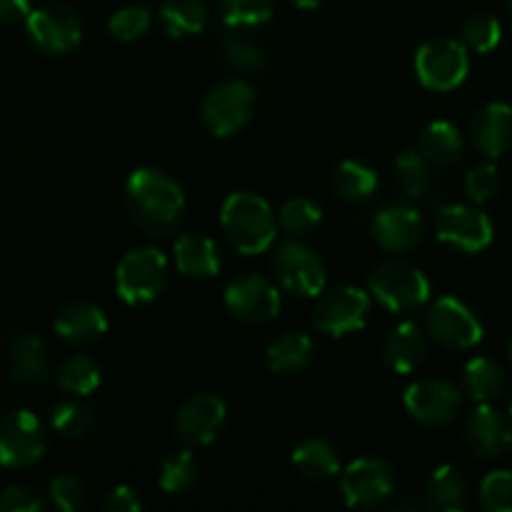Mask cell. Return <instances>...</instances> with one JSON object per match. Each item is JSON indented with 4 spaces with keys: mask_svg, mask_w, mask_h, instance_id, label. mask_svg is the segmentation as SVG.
Returning a JSON list of instances; mask_svg holds the SVG:
<instances>
[{
    "mask_svg": "<svg viewBox=\"0 0 512 512\" xmlns=\"http://www.w3.org/2000/svg\"><path fill=\"white\" fill-rule=\"evenodd\" d=\"M290 3H293L295 8L313 10V8H318V5H323V0H290Z\"/></svg>",
    "mask_w": 512,
    "mask_h": 512,
    "instance_id": "cell-46",
    "label": "cell"
},
{
    "mask_svg": "<svg viewBox=\"0 0 512 512\" xmlns=\"http://www.w3.org/2000/svg\"><path fill=\"white\" fill-rule=\"evenodd\" d=\"M218 13L230 28H255L273 18V0H218Z\"/></svg>",
    "mask_w": 512,
    "mask_h": 512,
    "instance_id": "cell-36",
    "label": "cell"
},
{
    "mask_svg": "<svg viewBox=\"0 0 512 512\" xmlns=\"http://www.w3.org/2000/svg\"><path fill=\"white\" fill-rule=\"evenodd\" d=\"M370 233L375 243L388 253H410L423 243V215L408 203H385L370 220Z\"/></svg>",
    "mask_w": 512,
    "mask_h": 512,
    "instance_id": "cell-16",
    "label": "cell"
},
{
    "mask_svg": "<svg viewBox=\"0 0 512 512\" xmlns=\"http://www.w3.org/2000/svg\"><path fill=\"white\" fill-rule=\"evenodd\" d=\"M313 360V340L305 333H283L268 348V365L278 375L303 373Z\"/></svg>",
    "mask_w": 512,
    "mask_h": 512,
    "instance_id": "cell-28",
    "label": "cell"
},
{
    "mask_svg": "<svg viewBox=\"0 0 512 512\" xmlns=\"http://www.w3.org/2000/svg\"><path fill=\"white\" fill-rule=\"evenodd\" d=\"M508 358H510V363H512V338H510V343H508Z\"/></svg>",
    "mask_w": 512,
    "mask_h": 512,
    "instance_id": "cell-48",
    "label": "cell"
},
{
    "mask_svg": "<svg viewBox=\"0 0 512 512\" xmlns=\"http://www.w3.org/2000/svg\"><path fill=\"white\" fill-rule=\"evenodd\" d=\"M25 30L33 48L43 55H65L75 50L83 38V23L78 13L63 3H48L35 8L25 20Z\"/></svg>",
    "mask_w": 512,
    "mask_h": 512,
    "instance_id": "cell-10",
    "label": "cell"
},
{
    "mask_svg": "<svg viewBox=\"0 0 512 512\" xmlns=\"http://www.w3.org/2000/svg\"><path fill=\"white\" fill-rule=\"evenodd\" d=\"M170 265L158 248H135L115 268V290L128 305H145L160 298L168 285Z\"/></svg>",
    "mask_w": 512,
    "mask_h": 512,
    "instance_id": "cell-3",
    "label": "cell"
},
{
    "mask_svg": "<svg viewBox=\"0 0 512 512\" xmlns=\"http://www.w3.org/2000/svg\"><path fill=\"white\" fill-rule=\"evenodd\" d=\"M53 328L58 338L68 345L88 348L108 333V318L98 305L88 303V300H73L55 313Z\"/></svg>",
    "mask_w": 512,
    "mask_h": 512,
    "instance_id": "cell-20",
    "label": "cell"
},
{
    "mask_svg": "<svg viewBox=\"0 0 512 512\" xmlns=\"http://www.w3.org/2000/svg\"><path fill=\"white\" fill-rule=\"evenodd\" d=\"M428 355V340L420 325L400 323L385 335L383 340V358L395 373L408 375L423 365Z\"/></svg>",
    "mask_w": 512,
    "mask_h": 512,
    "instance_id": "cell-22",
    "label": "cell"
},
{
    "mask_svg": "<svg viewBox=\"0 0 512 512\" xmlns=\"http://www.w3.org/2000/svg\"><path fill=\"white\" fill-rule=\"evenodd\" d=\"M505 10H508V15L512 18V0H505Z\"/></svg>",
    "mask_w": 512,
    "mask_h": 512,
    "instance_id": "cell-47",
    "label": "cell"
},
{
    "mask_svg": "<svg viewBox=\"0 0 512 512\" xmlns=\"http://www.w3.org/2000/svg\"><path fill=\"white\" fill-rule=\"evenodd\" d=\"M228 420V408L223 400L213 393H198L180 405L175 415V435L190 448L210 445L225 428Z\"/></svg>",
    "mask_w": 512,
    "mask_h": 512,
    "instance_id": "cell-17",
    "label": "cell"
},
{
    "mask_svg": "<svg viewBox=\"0 0 512 512\" xmlns=\"http://www.w3.org/2000/svg\"><path fill=\"white\" fill-rule=\"evenodd\" d=\"M500 35L503 30H500L498 18L488 13H473L460 28V43L473 53H490L493 48H498Z\"/></svg>",
    "mask_w": 512,
    "mask_h": 512,
    "instance_id": "cell-38",
    "label": "cell"
},
{
    "mask_svg": "<svg viewBox=\"0 0 512 512\" xmlns=\"http://www.w3.org/2000/svg\"><path fill=\"white\" fill-rule=\"evenodd\" d=\"M158 18L170 38H193L208 25V5L203 0H163Z\"/></svg>",
    "mask_w": 512,
    "mask_h": 512,
    "instance_id": "cell-27",
    "label": "cell"
},
{
    "mask_svg": "<svg viewBox=\"0 0 512 512\" xmlns=\"http://www.w3.org/2000/svg\"><path fill=\"white\" fill-rule=\"evenodd\" d=\"M370 293L393 313H413L428 303L430 283L413 263L385 260L370 273Z\"/></svg>",
    "mask_w": 512,
    "mask_h": 512,
    "instance_id": "cell-5",
    "label": "cell"
},
{
    "mask_svg": "<svg viewBox=\"0 0 512 512\" xmlns=\"http://www.w3.org/2000/svg\"><path fill=\"white\" fill-rule=\"evenodd\" d=\"M200 463L190 450H175L160 465V488L170 495H183L198 483Z\"/></svg>",
    "mask_w": 512,
    "mask_h": 512,
    "instance_id": "cell-34",
    "label": "cell"
},
{
    "mask_svg": "<svg viewBox=\"0 0 512 512\" xmlns=\"http://www.w3.org/2000/svg\"><path fill=\"white\" fill-rule=\"evenodd\" d=\"M505 390V373L493 358H473L463 370V393L475 403H493Z\"/></svg>",
    "mask_w": 512,
    "mask_h": 512,
    "instance_id": "cell-30",
    "label": "cell"
},
{
    "mask_svg": "<svg viewBox=\"0 0 512 512\" xmlns=\"http://www.w3.org/2000/svg\"><path fill=\"white\" fill-rule=\"evenodd\" d=\"M510 415H512V393H510Z\"/></svg>",
    "mask_w": 512,
    "mask_h": 512,
    "instance_id": "cell-49",
    "label": "cell"
},
{
    "mask_svg": "<svg viewBox=\"0 0 512 512\" xmlns=\"http://www.w3.org/2000/svg\"><path fill=\"white\" fill-rule=\"evenodd\" d=\"M425 330L438 345L448 350H470L483 340V323L468 303L458 298L435 300L425 313Z\"/></svg>",
    "mask_w": 512,
    "mask_h": 512,
    "instance_id": "cell-6",
    "label": "cell"
},
{
    "mask_svg": "<svg viewBox=\"0 0 512 512\" xmlns=\"http://www.w3.org/2000/svg\"><path fill=\"white\" fill-rule=\"evenodd\" d=\"M220 225H223L228 243L243 255L265 253L278 233V220H275L268 200L248 193V190H240V193L225 198L223 210H220Z\"/></svg>",
    "mask_w": 512,
    "mask_h": 512,
    "instance_id": "cell-2",
    "label": "cell"
},
{
    "mask_svg": "<svg viewBox=\"0 0 512 512\" xmlns=\"http://www.w3.org/2000/svg\"><path fill=\"white\" fill-rule=\"evenodd\" d=\"M43 508V495L30 485H8L0 493V512H40Z\"/></svg>",
    "mask_w": 512,
    "mask_h": 512,
    "instance_id": "cell-43",
    "label": "cell"
},
{
    "mask_svg": "<svg viewBox=\"0 0 512 512\" xmlns=\"http://www.w3.org/2000/svg\"><path fill=\"white\" fill-rule=\"evenodd\" d=\"M423 500L433 512H463L470 508V485L455 465H440L425 483Z\"/></svg>",
    "mask_w": 512,
    "mask_h": 512,
    "instance_id": "cell-23",
    "label": "cell"
},
{
    "mask_svg": "<svg viewBox=\"0 0 512 512\" xmlns=\"http://www.w3.org/2000/svg\"><path fill=\"white\" fill-rule=\"evenodd\" d=\"M370 315V295L353 285H338L323 290L313 310V325L330 338L358 333L365 328Z\"/></svg>",
    "mask_w": 512,
    "mask_h": 512,
    "instance_id": "cell-9",
    "label": "cell"
},
{
    "mask_svg": "<svg viewBox=\"0 0 512 512\" xmlns=\"http://www.w3.org/2000/svg\"><path fill=\"white\" fill-rule=\"evenodd\" d=\"M333 190L348 203H363L378 190V173L358 160H343L333 170Z\"/></svg>",
    "mask_w": 512,
    "mask_h": 512,
    "instance_id": "cell-31",
    "label": "cell"
},
{
    "mask_svg": "<svg viewBox=\"0 0 512 512\" xmlns=\"http://www.w3.org/2000/svg\"><path fill=\"white\" fill-rule=\"evenodd\" d=\"M50 428L70 443H80V440L93 438L98 430V413L90 405L80 403V400H63L53 408L50 415Z\"/></svg>",
    "mask_w": 512,
    "mask_h": 512,
    "instance_id": "cell-29",
    "label": "cell"
},
{
    "mask_svg": "<svg viewBox=\"0 0 512 512\" xmlns=\"http://www.w3.org/2000/svg\"><path fill=\"white\" fill-rule=\"evenodd\" d=\"M48 498L53 503L55 510H63V512H78L85 505V485L83 480L75 478V475L63 473V475H55L50 480V488H48Z\"/></svg>",
    "mask_w": 512,
    "mask_h": 512,
    "instance_id": "cell-41",
    "label": "cell"
},
{
    "mask_svg": "<svg viewBox=\"0 0 512 512\" xmlns=\"http://www.w3.org/2000/svg\"><path fill=\"white\" fill-rule=\"evenodd\" d=\"M278 225L290 238H305L320 225V208L308 198H290L278 213Z\"/></svg>",
    "mask_w": 512,
    "mask_h": 512,
    "instance_id": "cell-37",
    "label": "cell"
},
{
    "mask_svg": "<svg viewBox=\"0 0 512 512\" xmlns=\"http://www.w3.org/2000/svg\"><path fill=\"white\" fill-rule=\"evenodd\" d=\"M293 465L305 480L323 483L340 473V455L330 440L325 438H305L293 450Z\"/></svg>",
    "mask_w": 512,
    "mask_h": 512,
    "instance_id": "cell-26",
    "label": "cell"
},
{
    "mask_svg": "<svg viewBox=\"0 0 512 512\" xmlns=\"http://www.w3.org/2000/svg\"><path fill=\"white\" fill-rule=\"evenodd\" d=\"M460 408H463L460 390L448 380L425 378L405 390V410L425 428H445L455 423Z\"/></svg>",
    "mask_w": 512,
    "mask_h": 512,
    "instance_id": "cell-14",
    "label": "cell"
},
{
    "mask_svg": "<svg viewBox=\"0 0 512 512\" xmlns=\"http://www.w3.org/2000/svg\"><path fill=\"white\" fill-rule=\"evenodd\" d=\"M33 13V0H0V23H20Z\"/></svg>",
    "mask_w": 512,
    "mask_h": 512,
    "instance_id": "cell-45",
    "label": "cell"
},
{
    "mask_svg": "<svg viewBox=\"0 0 512 512\" xmlns=\"http://www.w3.org/2000/svg\"><path fill=\"white\" fill-rule=\"evenodd\" d=\"M255 113V90L245 80H223L200 103V120L215 138H230L250 123Z\"/></svg>",
    "mask_w": 512,
    "mask_h": 512,
    "instance_id": "cell-4",
    "label": "cell"
},
{
    "mask_svg": "<svg viewBox=\"0 0 512 512\" xmlns=\"http://www.w3.org/2000/svg\"><path fill=\"white\" fill-rule=\"evenodd\" d=\"M440 243L460 253H480L493 243V223L475 205H445L435 218Z\"/></svg>",
    "mask_w": 512,
    "mask_h": 512,
    "instance_id": "cell-15",
    "label": "cell"
},
{
    "mask_svg": "<svg viewBox=\"0 0 512 512\" xmlns=\"http://www.w3.org/2000/svg\"><path fill=\"white\" fill-rule=\"evenodd\" d=\"M418 150L423 153V158L430 165H438V168H450V165H458L463 160L465 143L463 135L458 133L453 123H445V120H435L428 128L420 133L418 138Z\"/></svg>",
    "mask_w": 512,
    "mask_h": 512,
    "instance_id": "cell-25",
    "label": "cell"
},
{
    "mask_svg": "<svg viewBox=\"0 0 512 512\" xmlns=\"http://www.w3.org/2000/svg\"><path fill=\"white\" fill-rule=\"evenodd\" d=\"M463 440L475 458L495 460L503 458L512 448V423L508 415L500 413L490 403H480L468 415L463 428Z\"/></svg>",
    "mask_w": 512,
    "mask_h": 512,
    "instance_id": "cell-18",
    "label": "cell"
},
{
    "mask_svg": "<svg viewBox=\"0 0 512 512\" xmlns=\"http://www.w3.org/2000/svg\"><path fill=\"white\" fill-rule=\"evenodd\" d=\"M10 378L18 385H45L53 378V365L45 343L28 328H13L5 338Z\"/></svg>",
    "mask_w": 512,
    "mask_h": 512,
    "instance_id": "cell-19",
    "label": "cell"
},
{
    "mask_svg": "<svg viewBox=\"0 0 512 512\" xmlns=\"http://www.w3.org/2000/svg\"><path fill=\"white\" fill-rule=\"evenodd\" d=\"M470 143L488 160L500 158L512 145V108L505 103H488L470 120Z\"/></svg>",
    "mask_w": 512,
    "mask_h": 512,
    "instance_id": "cell-21",
    "label": "cell"
},
{
    "mask_svg": "<svg viewBox=\"0 0 512 512\" xmlns=\"http://www.w3.org/2000/svg\"><path fill=\"white\" fill-rule=\"evenodd\" d=\"M175 268L188 278H213L220 273V253L203 233H185L175 240Z\"/></svg>",
    "mask_w": 512,
    "mask_h": 512,
    "instance_id": "cell-24",
    "label": "cell"
},
{
    "mask_svg": "<svg viewBox=\"0 0 512 512\" xmlns=\"http://www.w3.org/2000/svg\"><path fill=\"white\" fill-rule=\"evenodd\" d=\"M60 390L75 395V398H85V395L95 393L100 388V365L95 363L90 355H73V358L65 360L63 365L55 373Z\"/></svg>",
    "mask_w": 512,
    "mask_h": 512,
    "instance_id": "cell-32",
    "label": "cell"
},
{
    "mask_svg": "<svg viewBox=\"0 0 512 512\" xmlns=\"http://www.w3.org/2000/svg\"><path fill=\"white\" fill-rule=\"evenodd\" d=\"M220 55H223V60L230 68L245 70V73H258V70H263L268 65L265 50L253 38L240 33V28H233L230 33L223 35V40H220Z\"/></svg>",
    "mask_w": 512,
    "mask_h": 512,
    "instance_id": "cell-33",
    "label": "cell"
},
{
    "mask_svg": "<svg viewBox=\"0 0 512 512\" xmlns=\"http://www.w3.org/2000/svg\"><path fill=\"white\" fill-rule=\"evenodd\" d=\"M105 512H140L143 510V500L138 498L130 485H118V488L110 490L103 500Z\"/></svg>",
    "mask_w": 512,
    "mask_h": 512,
    "instance_id": "cell-44",
    "label": "cell"
},
{
    "mask_svg": "<svg viewBox=\"0 0 512 512\" xmlns=\"http://www.w3.org/2000/svg\"><path fill=\"white\" fill-rule=\"evenodd\" d=\"M480 505L488 512H512V473L495 470L480 483Z\"/></svg>",
    "mask_w": 512,
    "mask_h": 512,
    "instance_id": "cell-40",
    "label": "cell"
},
{
    "mask_svg": "<svg viewBox=\"0 0 512 512\" xmlns=\"http://www.w3.org/2000/svg\"><path fill=\"white\" fill-rule=\"evenodd\" d=\"M395 183L408 198H423L433 185L430 163L420 150H405L395 158Z\"/></svg>",
    "mask_w": 512,
    "mask_h": 512,
    "instance_id": "cell-35",
    "label": "cell"
},
{
    "mask_svg": "<svg viewBox=\"0 0 512 512\" xmlns=\"http://www.w3.org/2000/svg\"><path fill=\"white\" fill-rule=\"evenodd\" d=\"M395 490V473L385 460L360 458L343 470L340 493L348 508L370 510L383 505Z\"/></svg>",
    "mask_w": 512,
    "mask_h": 512,
    "instance_id": "cell-12",
    "label": "cell"
},
{
    "mask_svg": "<svg viewBox=\"0 0 512 512\" xmlns=\"http://www.w3.org/2000/svg\"><path fill=\"white\" fill-rule=\"evenodd\" d=\"M278 288L263 275H238L225 288V308L233 318L248 325H265L280 313Z\"/></svg>",
    "mask_w": 512,
    "mask_h": 512,
    "instance_id": "cell-13",
    "label": "cell"
},
{
    "mask_svg": "<svg viewBox=\"0 0 512 512\" xmlns=\"http://www.w3.org/2000/svg\"><path fill=\"white\" fill-rule=\"evenodd\" d=\"M465 190H468V198L475 205L488 203L500 190V170L490 160L478 163L475 168H470L468 178H465Z\"/></svg>",
    "mask_w": 512,
    "mask_h": 512,
    "instance_id": "cell-42",
    "label": "cell"
},
{
    "mask_svg": "<svg viewBox=\"0 0 512 512\" xmlns=\"http://www.w3.org/2000/svg\"><path fill=\"white\" fill-rule=\"evenodd\" d=\"M125 208L150 238H168L185 215V193L178 180L158 168H138L125 180Z\"/></svg>",
    "mask_w": 512,
    "mask_h": 512,
    "instance_id": "cell-1",
    "label": "cell"
},
{
    "mask_svg": "<svg viewBox=\"0 0 512 512\" xmlns=\"http://www.w3.org/2000/svg\"><path fill=\"white\" fill-rule=\"evenodd\" d=\"M153 25V15L143 5H128V8H120L118 13L110 15L108 30L115 40L120 43H133V40L143 38L145 33Z\"/></svg>",
    "mask_w": 512,
    "mask_h": 512,
    "instance_id": "cell-39",
    "label": "cell"
},
{
    "mask_svg": "<svg viewBox=\"0 0 512 512\" xmlns=\"http://www.w3.org/2000/svg\"><path fill=\"white\" fill-rule=\"evenodd\" d=\"M48 450L43 420L30 410H13L0 420V465L30 468Z\"/></svg>",
    "mask_w": 512,
    "mask_h": 512,
    "instance_id": "cell-11",
    "label": "cell"
},
{
    "mask_svg": "<svg viewBox=\"0 0 512 512\" xmlns=\"http://www.w3.org/2000/svg\"><path fill=\"white\" fill-rule=\"evenodd\" d=\"M468 70V48L458 40H428L425 45H420L418 55H415L418 80L428 90H435V93H448V90L458 88L468 78Z\"/></svg>",
    "mask_w": 512,
    "mask_h": 512,
    "instance_id": "cell-7",
    "label": "cell"
},
{
    "mask_svg": "<svg viewBox=\"0 0 512 512\" xmlns=\"http://www.w3.org/2000/svg\"><path fill=\"white\" fill-rule=\"evenodd\" d=\"M275 278H278L280 288L298 298H318L325 290V263L310 245L290 240L278 248L273 258Z\"/></svg>",
    "mask_w": 512,
    "mask_h": 512,
    "instance_id": "cell-8",
    "label": "cell"
}]
</instances>
